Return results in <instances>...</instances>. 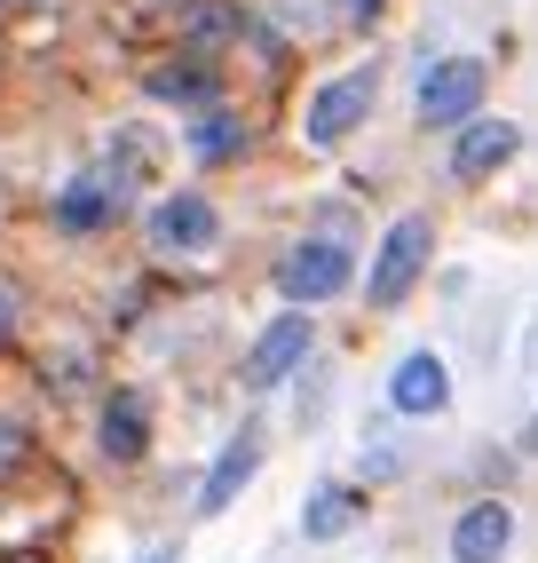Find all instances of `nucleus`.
Returning a JSON list of instances; mask_svg holds the SVG:
<instances>
[{
  "label": "nucleus",
  "instance_id": "nucleus-15",
  "mask_svg": "<svg viewBox=\"0 0 538 563\" xmlns=\"http://www.w3.org/2000/svg\"><path fill=\"white\" fill-rule=\"evenodd\" d=\"M214 71L190 56V64H175V71H150V96H167V103H214Z\"/></svg>",
  "mask_w": 538,
  "mask_h": 563
},
{
  "label": "nucleus",
  "instance_id": "nucleus-20",
  "mask_svg": "<svg viewBox=\"0 0 538 563\" xmlns=\"http://www.w3.org/2000/svg\"><path fill=\"white\" fill-rule=\"evenodd\" d=\"M349 9H357V16H372V0H349Z\"/></svg>",
  "mask_w": 538,
  "mask_h": 563
},
{
  "label": "nucleus",
  "instance_id": "nucleus-17",
  "mask_svg": "<svg viewBox=\"0 0 538 563\" xmlns=\"http://www.w3.org/2000/svg\"><path fill=\"white\" fill-rule=\"evenodd\" d=\"M24 461H32V429L16 421V412H0V484H9Z\"/></svg>",
  "mask_w": 538,
  "mask_h": 563
},
{
  "label": "nucleus",
  "instance_id": "nucleus-5",
  "mask_svg": "<svg viewBox=\"0 0 538 563\" xmlns=\"http://www.w3.org/2000/svg\"><path fill=\"white\" fill-rule=\"evenodd\" d=\"M483 80H491V71H483L475 56L436 64L428 80H419V128H468L475 103H483Z\"/></svg>",
  "mask_w": 538,
  "mask_h": 563
},
{
  "label": "nucleus",
  "instance_id": "nucleus-7",
  "mask_svg": "<svg viewBox=\"0 0 538 563\" xmlns=\"http://www.w3.org/2000/svg\"><path fill=\"white\" fill-rule=\"evenodd\" d=\"M96 444H103V461H111V468H127V461L150 453V405H143V389H111V397H103Z\"/></svg>",
  "mask_w": 538,
  "mask_h": 563
},
{
  "label": "nucleus",
  "instance_id": "nucleus-2",
  "mask_svg": "<svg viewBox=\"0 0 538 563\" xmlns=\"http://www.w3.org/2000/svg\"><path fill=\"white\" fill-rule=\"evenodd\" d=\"M349 278H357V262H349V246H340V239H301V246L278 262V294H285L293 310L349 294Z\"/></svg>",
  "mask_w": 538,
  "mask_h": 563
},
{
  "label": "nucleus",
  "instance_id": "nucleus-12",
  "mask_svg": "<svg viewBox=\"0 0 538 563\" xmlns=\"http://www.w3.org/2000/svg\"><path fill=\"white\" fill-rule=\"evenodd\" d=\"M515 143H523V135H515L507 120H468V128H459V143H451V175H459V183H483L491 167L515 159Z\"/></svg>",
  "mask_w": 538,
  "mask_h": 563
},
{
  "label": "nucleus",
  "instance_id": "nucleus-3",
  "mask_svg": "<svg viewBox=\"0 0 538 563\" xmlns=\"http://www.w3.org/2000/svg\"><path fill=\"white\" fill-rule=\"evenodd\" d=\"M372 103H380V71L357 64V71H340V80H325V88L310 96V120H301V128H310L317 152H333V143H349V135L365 128Z\"/></svg>",
  "mask_w": 538,
  "mask_h": 563
},
{
  "label": "nucleus",
  "instance_id": "nucleus-11",
  "mask_svg": "<svg viewBox=\"0 0 538 563\" xmlns=\"http://www.w3.org/2000/svg\"><path fill=\"white\" fill-rule=\"evenodd\" d=\"M120 207H127V191L120 183H103V175H80V183H64L56 191V231H111L120 222Z\"/></svg>",
  "mask_w": 538,
  "mask_h": 563
},
{
  "label": "nucleus",
  "instance_id": "nucleus-19",
  "mask_svg": "<svg viewBox=\"0 0 538 563\" xmlns=\"http://www.w3.org/2000/svg\"><path fill=\"white\" fill-rule=\"evenodd\" d=\"M135 563H175V548H150V555H135Z\"/></svg>",
  "mask_w": 538,
  "mask_h": 563
},
{
  "label": "nucleus",
  "instance_id": "nucleus-16",
  "mask_svg": "<svg viewBox=\"0 0 538 563\" xmlns=\"http://www.w3.org/2000/svg\"><path fill=\"white\" fill-rule=\"evenodd\" d=\"M229 32H238V9H229V0H199V9H190V41L199 48H222Z\"/></svg>",
  "mask_w": 538,
  "mask_h": 563
},
{
  "label": "nucleus",
  "instance_id": "nucleus-4",
  "mask_svg": "<svg viewBox=\"0 0 538 563\" xmlns=\"http://www.w3.org/2000/svg\"><path fill=\"white\" fill-rule=\"evenodd\" d=\"M143 231H150V246H159V254H206V246L222 239V214H214L206 191H167L159 207L143 214Z\"/></svg>",
  "mask_w": 538,
  "mask_h": 563
},
{
  "label": "nucleus",
  "instance_id": "nucleus-6",
  "mask_svg": "<svg viewBox=\"0 0 538 563\" xmlns=\"http://www.w3.org/2000/svg\"><path fill=\"white\" fill-rule=\"evenodd\" d=\"M310 342H317V325L301 318V310H285V318H269L261 333H254V350H246V389H278L285 373L310 357Z\"/></svg>",
  "mask_w": 538,
  "mask_h": 563
},
{
  "label": "nucleus",
  "instance_id": "nucleus-14",
  "mask_svg": "<svg viewBox=\"0 0 538 563\" xmlns=\"http://www.w3.org/2000/svg\"><path fill=\"white\" fill-rule=\"evenodd\" d=\"M190 152H199L206 167L238 159V152H246V128H238V111H199V120H190Z\"/></svg>",
  "mask_w": 538,
  "mask_h": 563
},
{
  "label": "nucleus",
  "instance_id": "nucleus-8",
  "mask_svg": "<svg viewBox=\"0 0 538 563\" xmlns=\"http://www.w3.org/2000/svg\"><path fill=\"white\" fill-rule=\"evenodd\" d=\"M389 405L412 412V421H436V412L451 405V373H444V357H436V350H412V357L389 373Z\"/></svg>",
  "mask_w": 538,
  "mask_h": 563
},
{
  "label": "nucleus",
  "instance_id": "nucleus-10",
  "mask_svg": "<svg viewBox=\"0 0 538 563\" xmlns=\"http://www.w3.org/2000/svg\"><path fill=\"white\" fill-rule=\"evenodd\" d=\"M254 468H261V429H238V437H229L222 453H214L206 484H199V516H222V508L254 484Z\"/></svg>",
  "mask_w": 538,
  "mask_h": 563
},
{
  "label": "nucleus",
  "instance_id": "nucleus-18",
  "mask_svg": "<svg viewBox=\"0 0 538 563\" xmlns=\"http://www.w3.org/2000/svg\"><path fill=\"white\" fill-rule=\"evenodd\" d=\"M9 333H16V294L0 286V342H9Z\"/></svg>",
  "mask_w": 538,
  "mask_h": 563
},
{
  "label": "nucleus",
  "instance_id": "nucleus-9",
  "mask_svg": "<svg viewBox=\"0 0 538 563\" xmlns=\"http://www.w3.org/2000/svg\"><path fill=\"white\" fill-rule=\"evenodd\" d=\"M507 540H515V508L507 500H475L451 523V563H498Z\"/></svg>",
  "mask_w": 538,
  "mask_h": 563
},
{
  "label": "nucleus",
  "instance_id": "nucleus-21",
  "mask_svg": "<svg viewBox=\"0 0 538 563\" xmlns=\"http://www.w3.org/2000/svg\"><path fill=\"white\" fill-rule=\"evenodd\" d=\"M0 9H24V0H0Z\"/></svg>",
  "mask_w": 538,
  "mask_h": 563
},
{
  "label": "nucleus",
  "instance_id": "nucleus-13",
  "mask_svg": "<svg viewBox=\"0 0 538 563\" xmlns=\"http://www.w3.org/2000/svg\"><path fill=\"white\" fill-rule=\"evenodd\" d=\"M357 516H365L357 484H317L310 508H301V540H340V532H357Z\"/></svg>",
  "mask_w": 538,
  "mask_h": 563
},
{
  "label": "nucleus",
  "instance_id": "nucleus-1",
  "mask_svg": "<svg viewBox=\"0 0 538 563\" xmlns=\"http://www.w3.org/2000/svg\"><path fill=\"white\" fill-rule=\"evenodd\" d=\"M428 254H436V222L428 214H396L389 239H380V254H372V271H365V302L396 310L404 294L419 286V271H428Z\"/></svg>",
  "mask_w": 538,
  "mask_h": 563
}]
</instances>
